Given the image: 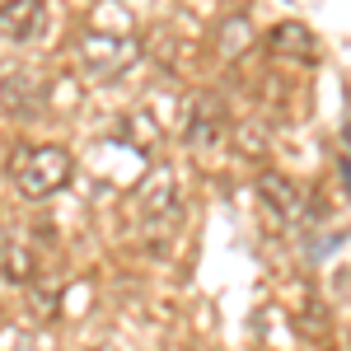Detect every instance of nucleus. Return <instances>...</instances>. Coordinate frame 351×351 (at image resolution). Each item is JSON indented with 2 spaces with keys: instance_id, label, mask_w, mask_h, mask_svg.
<instances>
[{
  "instance_id": "nucleus-1",
  "label": "nucleus",
  "mask_w": 351,
  "mask_h": 351,
  "mask_svg": "<svg viewBox=\"0 0 351 351\" xmlns=\"http://www.w3.org/2000/svg\"><path fill=\"white\" fill-rule=\"evenodd\" d=\"M5 173H10V183L19 188V197L47 202V197H56V192L75 178V160H71L66 145H33V141H24V145L10 150Z\"/></svg>"
},
{
  "instance_id": "nucleus-2",
  "label": "nucleus",
  "mask_w": 351,
  "mask_h": 351,
  "mask_svg": "<svg viewBox=\"0 0 351 351\" xmlns=\"http://www.w3.org/2000/svg\"><path fill=\"white\" fill-rule=\"evenodd\" d=\"M141 56V38L127 28H84L75 38V61L89 80H117Z\"/></svg>"
},
{
  "instance_id": "nucleus-3",
  "label": "nucleus",
  "mask_w": 351,
  "mask_h": 351,
  "mask_svg": "<svg viewBox=\"0 0 351 351\" xmlns=\"http://www.w3.org/2000/svg\"><path fill=\"white\" fill-rule=\"evenodd\" d=\"M47 94H52V84L38 66H10L0 75V108L10 117H19V122H28V117H38L47 108Z\"/></svg>"
},
{
  "instance_id": "nucleus-4",
  "label": "nucleus",
  "mask_w": 351,
  "mask_h": 351,
  "mask_svg": "<svg viewBox=\"0 0 351 351\" xmlns=\"http://www.w3.org/2000/svg\"><path fill=\"white\" fill-rule=\"evenodd\" d=\"M136 211H141L145 225H173L178 220V178L169 169H155L136 188Z\"/></svg>"
},
{
  "instance_id": "nucleus-5",
  "label": "nucleus",
  "mask_w": 351,
  "mask_h": 351,
  "mask_svg": "<svg viewBox=\"0 0 351 351\" xmlns=\"http://www.w3.org/2000/svg\"><path fill=\"white\" fill-rule=\"evenodd\" d=\"M0 271H5V281H14V286H33V281H38L43 258H38V248H33L28 234L0 230Z\"/></svg>"
},
{
  "instance_id": "nucleus-6",
  "label": "nucleus",
  "mask_w": 351,
  "mask_h": 351,
  "mask_svg": "<svg viewBox=\"0 0 351 351\" xmlns=\"http://www.w3.org/2000/svg\"><path fill=\"white\" fill-rule=\"evenodd\" d=\"M258 197H263V206H267L281 225L304 220V197H300L295 178H286V173H276V169H263V173H258Z\"/></svg>"
},
{
  "instance_id": "nucleus-7",
  "label": "nucleus",
  "mask_w": 351,
  "mask_h": 351,
  "mask_svg": "<svg viewBox=\"0 0 351 351\" xmlns=\"http://www.w3.org/2000/svg\"><path fill=\"white\" fill-rule=\"evenodd\" d=\"M225 127H230L225 104H220L216 94H202V99L188 108V127H183V136H188L192 145H216V141H225Z\"/></svg>"
},
{
  "instance_id": "nucleus-8",
  "label": "nucleus",
  "mask_w": 351,
  "mask_h": 351,
  "mask_svg": "<svg viewBox=\"0 0 351 351\" xmlns=\"http://www.w3.org/2000/svg\"><path fill=\"white\" fill-rule=\"evenodd\" d=\"M47 5L43 0H0V38L10 43H28L33 33H43Z\"/></svg>"
},
{
  "instance_id": "nucleus-9",
  "label": "nucleus",
  "mask_w": 351,
  "mask_h": 351,
  "mask_svg": "<svg viewBox=\"0 0 351 351\" xmlns=\"http://www.w3.org/2000/svg\"><path fill=\"white\" fill-rule=\"evenodd\" d=\"M267 47L276 56H304V61H309V56H314V33H309V28L304 24H276L267 33Z\"/></svg>"
},
{
  "instance_id": "nucleus-10",
  "label": "nucleus",
  "mask_w": 351,
  "mask_h": 351,
  "mask_svg": "<svg viewBox=\"0 0 351 351\" xmlns=\"http://www.w3.org/2000/svg\"><path fill=\"white\" fill-rule=\"evenodd\" d=\"M117 132H122V141L132 145L136 155H155V145H160V127H155L150 112H127L117 122Z\"/></svg>"
},
{
  "instance_id": "nucleus-11",
  "label": "nucleus",
  "mask_w": 351,
  "mask_h": 351,
  "mask_svg": "<svg viewBox=\"0 0 351 351\" xmlns=\"http://www.w3.org/2000/svg\"><path fill=\"white\" fill-rule=\"evenodd\" d=\"M248 43H253V33H248V24H243V19H230V24H220V47H225L230 56H239Z\"/></svg>"
},
{
  "instance_id": "nucleus-12",
  "label": "nucleus",
  "mask_w": 351,
  "mask_h": 351,
  "mask_svg": "<svg viewBox=\"0 0 351 351\" xmlns=\"http://www.w3.org/2000/svg\"><path fill=\"white\" fill-rule=\"evenodd\" d=\"M239 141H243V145H239L243 155H258V127H243V132H239Z\"/></svg>"
},
{
  "instance_id": "nucleus-13",
  "label": "nucleus",
  "mask_w": 351,
  "mask_h": 351,
  "mask_svg": "<svg viewBox=\"0 0 351 351\" xmlns=\"http://www.w3.org/2000/svg\"><path fill=\"white\" fill-rule=\"evenodd\" d=\"M342 173H347V192H351V150L342 155Z\"/></svg>"
},
{
  "instance_id": "nucleus-14",
  "label": "nucleus",
  "mask_w": 351,
  "mask_h": 351,
  "mask_svg": "<svg viewBox=\"0 0 351 351\" xmlns=\"http://www.w3.org/2000/svg\"><path fill=\"white\" fill-rule=\"evenodd\" d=\"M89 351H117V347H108V342H99V347H89Z\"/></svg>"
},
{
  "instance_id": "nucleus-15",
  "label": "nucleus",
  "mask_w": 351,
  "mask_h": 351,
  "mask_svg": "<svg viewBox=\"0 0 351 351\" xmlns=\"http://www.w3.org/2000/svg\"><path fill=\"white\" fill-rule=\"evenodd\" d=\"M178 351H183V347H178ZM188 351H202V347H192V342H188Z\"/></svg>"
}]
</instances>
